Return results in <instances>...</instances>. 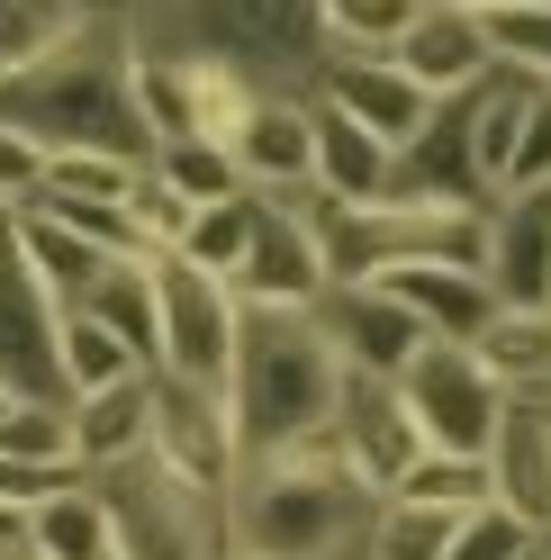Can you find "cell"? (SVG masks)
Returning <instances> with one entry per match:
<instances>
[{"instance_id":"6da1fadb","label":"cell","mask_w":551,"mask_h":560,"mask_svg":"<svg viewBox=\"0 0 551 560\" xmlns=\"http://www.w3.org/2000/svg\"><path fill=\"white\" fill-rule=\"evenodd\" d=\"M127 63H136L127 10H82L46 55H27L19 73L0 82V118L27 127L46 154L91 145V154H136V163H145L154 136H145V118H136Z\"/></svg>"},{"instance_id":"7a4b0ae2","label":"cell","mask_w":551,"mask_h":560,"mask_svg":"<svg viewBox=\"0 0 551 560\" xmlns=\"http://www.w3.org/2000/svg\"><path fill=\"white\" fill-rule=\"evenodd\" d=\"M371 506L380 498L343 470L335 434H307L290 452L235 462V479H226V551H245V560H362Z\"/></svg>"},{"instance_id":"3957f363","label":"cell","mask_w":551,"mask_h":560,"mask_svg":"<svg viewBox=\"0 0 551 560\" xmlns=\"http://www.w3.org/2000/svg\"><path fill=\"white\" fill-rule=\"evenodd\" d=\"M335 389H343V362H335V343L307 307H245L235 371H226V416H235V452L245 462L326 434Z\"/></svg>"},{"instance_id":"277c9868","label":"cell","mask_w":551,"mask_h":560,"mask_svg":"<svg viewBox=\"0 0 551 560\" xmlns=\"http://www.w3.org/2000/svg\"><path fill=\"white\" fill-rule=\"evenodd\" d=\"M127 27L145 46L226 55L271 91H281V73H317V55H326L317 0H127Z\"/></svg>"},{"instance_id":"5b68a950","label":"cell","mask_w":551,"mask_h":560,"mask_svg":"<svg viewBox=\"0 0 551 560\" xmlns=\"http://www.w3.org/2000/svg\"><path fill=\"white\" fill-rule=\"evenodd\" d=\"M91 488L109 506V560H218L226 551V498L172 479L154 452L91 470Z\"/></svg>"},{"instance_id":"8992f818","label":"cell","mask_w":551,"mask_h":560,"mask_svg":"<svg viewBox=\"0 0 551 560\" xmlns=\"http://www.w3.org/2000/svg\"><path fill=\"white\" fill-rule=\"evenodd\" d=\"M398 398H407V416H417L425 452H479V462H489V434L506 416V389H497V371L479 362L470 343L425 335L417 362L398 371Z\"/></svg>"},{"instance_id":"52a82bcc","label":"cell","mask_w":551,"mask_h":560,"mask_svg":"<svg viewBox=\"0 0 551 560\" xmlns=\"http://www.w3.org/2000/svg\"><path fill=\"white\" fill-rule=\"evenodd\" d=\"M154 326H163L154 371H181V380H209V389H226L245 299H235L218 271H199V262H181V254H154Z\"/></svg>"},{"instance_id":"ba28073f","label":"cell","mask_w":551,"mask_h":560,"mask_svg":"<svg viewBox=\"0 0 551 560\" xmlns=\"http://www.w3.org/2000/svg\"><path fill=\"white\" fill-rule=\"evenodd\" d=\"M154 380V425H145V452L172 470V479H190V488H209V498H226V479H235V416H226V389H209V380H181V371H145Z\"/></svg>"},{"instance_id":"9c48e42d","label":"cell","mask_w":551,"mask_h":560,"mask_svg":"<svg viewBox=\"0 0 551 560\" xmlns=\"http://www.w3.org/2000/svg\"><path fill=\"white\" fill-rule=\"evenodd\" d=\"M298 199L307 190H281V199L254 190V244H245V262L226 280L245 307H317V290H326V254H317V235H307Z\"/></svg>"},{"instance_id":"30bf717a","label":"cell","mask_w":551,"mask_h":560,"mask_svg":"<svg viewBox=\"0 0 551 560\" xmlns=\"http://www.w3.org/2000/svg\"><path fill=\"white\" fill-rule=\"evenodd\" d=\"M326 434H335L343 470H353V479L371 488V498H389V488H398V470L425 452L417 416H407V398H398V380H371V371H343V389H335V416H326Z\"/></svg>"},{"instance_id":"8fae6325","label":"cell","mask_w":551,"mask_h":560,"mask_svg":"<svg viewBox=\"0 0 551 560\" xmlns=\"http://www.w3.org/2000/svg\"><path fill=\"white\" fill-rule=\"evenodd\" d=\"M55 317H63V307L46 299V280L27 271L19 235H10V208H0V389H10V398H63Z\"/></svg>"},{"instance_id":"7c38bea8","label":"cell","mask_w":551,"mask_h":560,"mask_svg":"<svg viewBox=\"0 0 551 560\" xmlns=\"http://www.w3.org/2000/svg\"><path fill=\"white\" fill-rule=\"evenodd\" d=\"M389 63L407 82H417L425 100H453V91H479L497 73V55H489V19L470 10V0H425L417 19L398 27V46H389Z\"/></svg>"},{"instance_id":"4fadbf2b","label":"cell","mask_w":551,"mask_h":560,"mask_svg":"<svg viewBox=\"0 0 551 560\" xmlns=\"http://www.w3.org/2000/svg\"><path fill=\"white\" fill-rule=\"evenodd\" d=\"M307 317L326 326V343H335L343 371H371V380H398L407 362H417V343H425V326L407 317L398 299H380L371 280H326Z\"/></svg>"},{"instance_id":"5bb4252c","label":"cell","mask_w":551,"mask_h":560,"mask_svg":"<svg viewBox=\"0 0 551 560\" xmlns=\"http://www.w3.org/2000/svg\"><path fill=\"white\" fill-rule=\"evenodd\" d=\"M489 506H506L534 542H551V389L506 398L489 434Z\"/></svg>"},{"instance_id":"9a60e30c","label":"cell","mask_w":551,"mask_h":560,"mask_svg":"<svg viewBox=\"0 0 551 560\" xmlns=\"http://www.w3.org/2000/svg\"><path fill=\"white\" fill-rule=\"evenodd\" d=\"M371 290L398 299L407 317H417L425 335H443V343H470L479 326L497 317V299H489V280H479V262H453V254H407V262H380V271H371Z\"/></svg>"},{"instance_id":"2e32d148","label":"cell","mask_w":551,"mask_h":560,"mask_svg":"<svg viewBox=\"0 0 551 560\" xmlns=\"http://www.w3.org/2000/svg\"><path fill=\"white\" fill-rule=\"evenodd\" d=\"M317 100H326V109H343L353 127H371L380 145H407V136L425 127V109H434V100L407 82L389 55H343V46L317 55Z\"/></svg>"},{"instance_id":"e0dca14e","label":"cell","mask_w":551,"mask_h":560,"mask_svg":"<svg viewBox=\"0 0 551 560\" xmlns=\"http://www.w3.org/2000/svg\"><path fill=\"white\" fill-rule=\"evenodd\" d=\"M307 190L317 199H343V208H371L398 190V145H380L371 127H353L343 109H326L307 91Z\"/></svg>"},{"instance_id":"ac0fdd59","label":"cell","mask_w":551,"mask_h":560,"mask_svg":"<svg viewBox=\"0 0 551 560\" xmlns=\"http://www.w3.org/2000/svg\"><path fill=\"white\" fill-rule=\"evenodd\" d=\"M226 154H235V182L262 190V199L307 190V91H254V109L235 118Z\"/></svg>"},{"instance_id":"d6986e66","label":"cell","mask_w":551,"mask_h":560,"mask_svg":"<svg viewBox=\"0 0 551 560\" xmlns=\"http://www.w3.org/2000/svg\"><path fill=\"white\" fill-rule=\"evenodd\" d=\"M10 235H19V254H27V271L46 280L55 307H73L91 280H99V262H118V254H99L73 218H55L46 199H19V208H10Z\"/></svg>"},{"instance_id":"ffe728a7","label":"cell","mask_w":551,"mask_h":560,"mask_svg":"<svg viewBox=\"0 0 551 560\" xmlns=\"http://www.w3.org/2000/svg\"><path fill=\"white\" fill-rule=\"evenodd\" d=\"M145 425H154V380H145V371L118 380V389L73 398V462H82V479L136 462V452H145Z\"/></svg>"},{"instance_id":"44dd1931","label":"cell","mask_w":551,"mask_h":560,"mask_svg":"<svg viewBox=\"0 0 551 560\" xmlns=\"http://www.w3.org/2000/svg\"><path fill=\"white\" fill-rule=\"evenodd\" d=\"M82 317H99L136 362L154 371V353H163V326H154V254H118V262H99V280L73 299Z\"/></svg>"},{"instance_id":"7402d4cb","label":"cell","mask_w":551,"mask_h":560,"mask_svg":"<svg viewBox=\"0 0 551 560\" xmlns=\"http://www.w3.org/2000/svg\"><path fill=\"white\" fill-rule=\"evenodd\" d=\"M470 353L497 371V389H506V398L551 389V307H497V317L470 335Z\"/></svg>"},{"instance_id":"603a6c76","label":"cell","mask_w":551,"mask_h":560,"mask_svg":"<svg viewBox=\"0 0 551 560\" xmlns=\"http://www.w3.org/2000/svg\"><path fill=\"white\" fill-rule=\"evenodd\" d=\"M19 542L37 560H109V506H99L91 479H73V488H55V498L27 506Z\"/></svg>"},{"instance_id":"cb8c5ba5","label":"cell","mask_w":551,"mask_h":560,"mask_svg":"<svg viewBox=\"0 0 551 560\" xmlns=\"http://www.w3.org/2000/svg\"><path fill=\"white\" fill-rule=\"evenodd\" d=\"M55 371H63V407H73V398H91V389H118V380H136L145 362H136L99 317L63 307V317H55Z\"/></svg>"},{"instance_id":"d4e9b609","label":"cell","mask_w":551,"mask_h":560,"mask_svg":"<svg viewBox=\"0 0 551 560\" xmlns=\"http://www.w3.org/2000/svg\"><path fill=\"white\" fill-rule=\"evenodd\" d=\"M389 498H407V506H443V515H470V506H489V462H479V452H417V462L398 470Z\"/></svg>"},{"instance_id":"484cf974","label":"cell","mask_w":551,"mask_h":560,"mask_svg":"<svg viewBox=\"0 0 551 560\" xmlns=\"http://www.w3.org/2000/svg\"><path fill=\"white\" fill-rule=\"evenodd\" d=\"M245 244H254V190H235V199H199L172 254H181V262H199V271H218V280H235Z\"/></svg>"},{"instance_id":"4316f807","label":"cell","mask_w":551,"mask_h":560,"mask_svg":"<svg viewBox=\"0 0 551 560\" xmlns=\"http://www.w3.org/2000/svg\"><path fill=\"white\" fill-rule=\"evenodd\" d=\"M0 462L82 470L73 462V407H63V398H10V407H0Z\"/></svg>"},{"instance_id":"83f0119b","label":"cell","mask_w":551,"mask_h":560,"mask_svg":"<svg viewBox=\"0 0 551 560\" xmlns=\"http://www.w3.org/2000/svg\"><path fill=\"white\" fill-rule=\"evenodd\" d=\"M443 542H453V515H443V506L380 498V506H371V542H362V560H443Z\"/></svg>"},{"instance_id":"f1b7e54d","label":"cell","mask_w":551,"mask_h":560,"mask_svg":"<svg viewBox=\"0 0 551 560\" xmlns=\"http://www.w3.org/2000/svg\"><path fill=\"white\" fill-rule=\"evenodd\" d=\"M136 154H91V145H63V154H46V199H109V208H127V190H136Z\"/></svg>"},{"instance_id":"f546056e","label":"cell","mask_w":551,"mask_h":560,"mask_svg":"<svg viewBox=\"0 0 551 560\" xmlns=\"http://www.w3.org/2000/svg\"><path fill=\"white\" fill-rule=\"evenodd\" d=\"M145 163H154V172H163V182L181 190L190 208H199V199H235V190H245V182H235V154H226V145H209V136H163Z\"/></svg>"},{"instance_id":"4dcf8cb0","label":"cell","mask_w":551,"mask_h":560,"mask_svg":"<svg viewBox=\"0 0 551 560\" xmlns=\"http://www.w3.org/2000/svg\"><path fill=\"white\" fill-rule=\"evenodd\" d=\"M479 19H489V55L506 73L551 82V0H497V10H479Z\"/></svg>"},{"instance_id":"1f68e13d","label":"cell","mask_w":551,"mask_h":560,"mask_svg":"<svg viewBox=\"0 0 551 560\" xmlns=\"http://www.w3.org/2000/svg\"><path fill=\"white\" fill-rule=\"evenodd\" d=\"M417 10L425 0H317V27H326V46H343V55H389L398 27Z\"/></svg>"},{"instance_id":"d6a6232c","label":"cell","mask_w":551,"mask_h":560,"mask_svg":"<svg viewBox=\"0 0 551 560\" xmlns=\"http://www.w3.org/2000/svg\"><path fill=\"white\" fill-rule=\"evenodd\" d=\"M82 10H91V0H0V82H10L27 55H46Z\"/></svg>"},{"instance_id":"836d02e7","label":"cell","mask_w":551,"mask_h":560,"mask_svg":"<svg viewBox=\"0 0 551 560\" xmlns=\"http://www.w3.org/2000/svg\"><path fill=\"white\" fill-rule=\"evenodd\" d=\"M525 551H534V534H525L506 506H470V515H453V542H443V560H525Z\"/></svg>"},{"instance_id":"e575fe53","label":"cell","mask_w":551,"mask_h":560,"mask_svg":"<svg viewBox=\"0 0 551 560\" xmlns=\"http://www.w3.org/2000/svg\"><path fill=\"white\" fill-rule=\"evenodd\" d=\"M127 218L145 226V244H154V254H172V244H181V226H190V199H181V190H172L163 172L145 163V172H136V190H127Z\"/></svg>"},{"instance_id":"d590c367","label":"cell","mask_w":551,"mask_h":560,"mask_svg":"<svg viewBox=\"0 0 551 560\" xmlns=\"http://www.w3.org/2000/svg\"><path fill=\"white\" fill-rule=\"evenodd\" d=\"M551 182V82L525 100V118H515V163H506V190H534Z\"/></svg>"},{"instance_id":"8d00e7d4","label":"cell","mask_w":551,"mask_h":560,"mask_svg":"<svg viewBox=\"0 0 551 560\" xmlns=\"http://www.w3.org/2000/svg\"><path fill=\"white\" fill-rule=\"evenodd\" d=\"M37 182H46V145H37L27 127H10V118H0V208H19Z\"/></svg>"},{"instance_id":"74e56055","label":"cell","mask_w":551,"mask_h":560,"mask_svg":"<svg viewBox=\"0 0 551 560\" xmlns=\"http://www.w3.org/2000/svg\"><path fill=\"white\" fill-rule=\"evenodd\" d=\"M19 524H27L19 506H0V551H10V542H19Z\"/></svg>"},{"instance_id":"f35d334b","label":"cell","mask_w":551,"mask_h":560,"mask_svg":"<svg viewBox=\"0 0 551 560\" xmlns=\"http://www.w3.org/2000/svg\"><path fill=\"white\" fill-rule=\"evenodd\" d=\"M0 560H37V551H27V542H10V551H0Z\"/></svg>"},{"instance_id":"ab89813d","label":"cell","mask_w":551,"mask_h":560,"mask_svg":"<svg viewBox=\"0 0 551 560\" xmlns=\"http://www.w3.org/2000/svg\"><path fill=\"white\" fill-rule=\"evenodd\" d=\"M218 560H245V551H218Z\"/></svg>"},{"instance_id":"60d3db41","label":"cell","mask_w":551,"mask_h":560,"mask_svg":"<svg viewBox=\"0 0 551 560\" xmlns=\"http://www.w3.org/2000/svg\"><path fill=\"white\" fill-rule=\"evenodd\" d=\"M525 560H542V542H534V551H525Z\"/></svg>"},{"instance_id":"b9f144b4","label":"cell","mask_w":551,"mask_h":560,"mask_svg":"<svg viewBox=\"0 0 551 560\" xmlns=\"http://www.w3.org/2000/svg\"><path fill=\"white\" fill-rule=\"evenodd\" d=\"M0 407H10V389H0Z\"/></svg>"},{"instance_id":"7bdbcfd3","label":"cell","mask_w":551,"mask_h":560,"mask_svg":"<svg viewBox=\"0 0 551 560\" xmlns=\"http://www.w3.org/2000/svg\"><path fill=\"white\" fill-rule=\"evenodd\" d=\"M542 560H551V542H542Z\"/></svg>"}]
</instances>
